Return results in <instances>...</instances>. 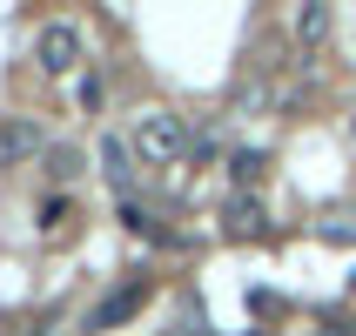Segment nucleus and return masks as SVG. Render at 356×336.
<instances>
[{
    "label": "nucleus",
    "instance_id": "423d86ee",
    "mask_svg": "<svg viewBox=\"0 0 356 336\" xmlns=\"http://www.w3.org/2000/svg\"><path fill=\"white\" fill-rule=\"evenodd\" d=\"M141 296H148V282H121V289H115V296H101V310H95V317H88V323H95V330H115V323L121 317H135V310H141Z\"/></svg>",
    "mask_w": 356,
    "mask_h": 336
},
{
    "label": "nucleus",
    "instance_id": "7ed1b4c3",
    "mask_svg": "<svg viewBox=\"0 0 356 336\" xmlns=\"http://www.w3.org/2000/svg\"><path fill=\"white\" fill-rule=\"evenodd\" d=\"M40 148H47V135H40L34 115H7L0 121V168H20V161H34Z\"/></svg>",
    "mask_w": 356,
    "mask_h": 336
},
{
    "label": "nucleus",
    "instance_id": "f03ea898",
    "mask_svg": "<svg viewBox=\"0 0 356 336\" xmlns=\"http://www.w3.org/2000/svg\"><path fill=\"white\" fill-rule=\"evenodd\" d=\"M81 54H88V40H81L74 20H47V27L34 34V61H40V74H54V81H60V74H74Z\"/></svg>",
    "mask_w": 356,
    "mask_h": 336
},
{
    "label": "nucleus",
    "instance_id": "39448f33",
    "mask_svg": "<svg viewBox=\"0 0 356 336\" xmlns=\"http://www.w3.org/2000/svg\"><path fill=\"white\" fill-rule=\"evenodd\" d=\"M101 175L115 182V195H135V148H128V135H101Z\"/></svg>",
    "mask_w": 356,
    "mask_h": 336
},
{
    "label": "nucleus",
    "instance_id": "f257e3e1",
    "mask_svg": "<svg viewBox=\"0 0 356 336\" xmlns=\"http://www.w3.org/2000/svg\"><path fill=\"white\" fill-rule=\"evenodd\" d=\"M128 148L141 155V168H175V161L188 155V128H181V115H168V108H141V115L128 121Z\"/></svg>",
    "mask_w": 356,
    "mask_h": 336
},
{
    "label": "nucleus",
    "instance_id": "0eeeda50",
    "mask_svg": "<svg viewBox=\"0 0 356 336\" xmlns=\"http://www.w3.org/2000/svg\"><path fill=\"white\" fill-rule=\"evenodd\" d=\"M289 34H296L302 47L330 40V7H296V14H289Z\"/></svg>",
    "mask_w": 356,
    "mask_h": 336
},
{
    "label": "nucleus",
    "instance_id": "6e6552de",
    "mask_svg": "<svg viewBox=\"0 0 356 336\" xmlns=\"http://www.w3.org/2000/svg\"><path fill=\"white\" fill-rule=\"evenodd\" d=\"M229 175H236V189L249 195V189L269 175V155H262V148H236V155H229Z\"/></svg>",
    "mask_w": 356,
    "mask_h": 336
},
{
    "label": "nucleus",
    "instance_id": "9d476101",
    "mask_svg": "<svg viewBox=\"0 0 356 336\" xmlns=\"http://www.w3.org/2000/svg\"><path fill=\"white\" fill-rule=\"evenodd\" d=\"M175 336H202V330H195V323H175Z\"/></svg>",
    "mask_w": 356,
    "mask_h": 336
},
{
    "label": "nucleus",
    "instance_id": "1a4fd4ad",
    "mask_svg": "<svg viewBox=\"0 0 356 336\" xmlns=\"http://www.w3.org/2000/svg\"><path fill=\"white\" fill-rule=\"evenodd\" d=\"M316 236L330 242V249H350V242H356V209H323Z\"/></svg>",
    "mask_w": 356,
    "mask_h": 336
},
{
    "label": "nucleus",
    "instance_id": "20e7f679",
    "mask_svg": "<svg viewBox=\"0 0 356 336\" xmlns=\"http://www.w3.org/2000/svg\"><path fill=\"white\" fill-rule=\"evenodd\" d=\"M222 229H229V236H249V242H262L269 236V209H262L256 195H229V209H222Z\"/></svg>",
    "mask_w": 356,
    "mask_h": 336
}]
</instances>
